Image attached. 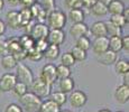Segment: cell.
Wrapping results in <instances>:
<instances>
[{
  "label": "cell",
  "instance_id": "8",
  "mask_svg": "<svg viewBox=\"0 0 129 112\" xmlns=\"http://www.w3.org/2000/svg\"><path fill=\"white\" fill-rule=\"evenodd\" d=\"M17 83V78L14 73H6L0 78V92H10Z\"/></svg>",
  "mask_w": 129,
  "mask_h": 112
},
{
  "label": "cell",
  "instance_id": "53",
  "mask_svg": "<svg viewBox=\"0 0 129 112\" xmlns=\"http://www.w3.org/2000/svg\"><path fill=\"white\" fill-rule=\"evenodd\" d=\"M116 112H122V111H116Z\"/></svg>",
  "mask_w": 129,
  "mask_h": 112
},
{
  "label": "cell",
  "instance_id": "43",
  "mask_svg": "<svg viewBox=\"0 0 129 112\" xmlns=\"http://www.w3.org/2000/svg\"><path fill=\"white\" fill-rule=\"evenodd\" d=\"M35 2L36 0H19V4L23 6V8H30Z\"/></svg>",
  "mask_w": 129,
  "mask_h": 112
},
{
  "label": "cell",
  "instance_id": "7",
  "mask_svg": "<svg viewBox=\"0 0 129 112\" xmlns=\"http://www.w3.org/2000/svg\"><path fill=\"white\" fill-rule=\"evenodd\" d=\"M49 28L48 26H46L45 24L42 22H35L33 29H31L29 36L34 39V41H42V39H46L47 35H48Z\"/></svg>",
  "mask_w": 129,
  "mask_h": 112
},
{
  "label": "cell",
  "instance_id": "2",
  "mask_svg": "<svg viewBox=\"0 0 129 112\" xmlns=\"http://www.w3.org/2000/svg\"><path fill=\"white\" fill-rule=\"evenodd\" d=\"M47 24L49 29H62L66 24V15L62 10L54 9L47 15Z\"/></svg>",
  "mask_w": 129,
  "mask_h": 112
},
{
  "label": "cell",
  "instance_id": "11",
  "mask_svg": "<svg viewBox=\"0 0 129 112\" xmlns=\"http://www.w3.org/2000/svg\"><path fill=\"white\" fill-rule=\"evenodd\" d=\"M115 99L119 104H126L129 101V86L120 84L115 91Z\"/></svg>",
  "mask_w": 129,
  "mask_h": 112
},
{
  "label": "cell",
  "instance_id": "47",
  "mask_svg": "<svg viewBox=\"0 0 129 112\" xmlns=\"http://www.w3.org/2000/svg\"><path fill=\"white\" fill-rule=\"evenodd\" d=\"M122 16L126 19V21L129 22V8H125V10L122 12Z\"/></svg>",
  "mask_w": 129,
  "mask_h": 112
},
{
  "label": "cell",
  "instance_id": "33",
  "mask_svg": "<svg viewBox=\"0 0 129 112\" xmlns=\"http://www.w3.org/2000/svg\"><path fill=\"white\" fill-rule=\"evenodd\" d=\"M110 21L112 22L113 25L118 26L119 28H121V29H122V27H125L126 25H128V22L126 21V19L123 18L122 15H111Z\"/></svg>",
  "mask_w": 129,
  "mask_h": 112
},
{
  "label": "cell",
  "instance_id": "50",
  "mask_svg": "<svg viewBox=\"0 0 129 112\" xmlns=\"http://www.w3.org/2000/svg\"><path fill=\"white\" fill-rule=\"evenodd\" d=\"M4 6H5V1H4V0H0V10H2Z\"/></svg>",
  "mask_w": 129,
  "mask_h": 112
},
{
  "label": "cell",
  "instance_id": "14",
  "mask_svg": "<svg viewBox=\"0 0 129 112\" xmlns=\"http://www.w3.org/2000/svg\"><path fill=\"white\" fill-rule=\"evenodd\" d=\"M98 61L102 65H112L117 62V53L108 49L105 53L98 55Z\"/></svg>",
  "mask_w": 129,
  "mask_h": 112
},
{
  "label": "cell",
  "instance_id": "5",
  "mask_svg": "<svg viewBox=\"0 0 129 112\" xmlns=\"http://www.w3.org/2000/svg\"><path fill=\"white\" fill-rule=\"evenodd\" d=\"M39 79L44 83H46L47 85L52 86L55 83L56 80H57V78H56V66H54L53 64H46V65H44L43 68H42Z\"/></svg>",
  "mask_w": 129,
  "mask_h": 112
},
{
  "label": "cell",
  "instance_id": "48",
  "mask_svg": "<svg viewBox=\"0 0 129 112\" xmlns=\"http://www.w3.org/2000/svg\"><path fill=\"white\" fill-rule=\"evenodd\" d=\"M8 1L9 5H11V6H17V5H19V0H7Z\"/></svg>",
  "mask_w": 129,
  "mask_h": 112
},
{
  "label": "cell",
  "instance_id": "35",
  "mask_svg": "<svg viewBox=\"0 0 129 112\" xmlns=\"http://www.w3.org/2000/svg\"><path fill=\"white\" fill-rule=\"evenodd\" d=\"M61 63H62V65H64L66 67H71L75 64V59L73 58L72 54L69 52V53H64L61 56Z\"/></svg>",
  "mask_w": 129,
  "mask_h": 112
},
{
  "label": "cell",
  "instance_id": "44",
  "mask_svg": "<svg viewBox=\"0 0 129 112\" xmlns=\"http://www.w3.org/2000/svg\"><path fill=\"white\" fill-rule=\"evenodd\" d=\"M95 2H96V0H81V6L90 9Z\"/></svg>",
  "mask_w": 129,
  "mask_h": 112
},
{
  "label": "cell",
  "instance_id": "37",
  "mask_svg": "<svg viewBox=\"0 0 129 112\" xmlns=\"http://www.w3.org/2000/svg\"><path fill=\"white\" fill-rule=\"evenodd\" d=\"M27 57H28L30 61H33V62H38V61H41V59L43 58V54L39 53V52H37L36 49L33 48L31 51L27 52Z\"/></svg>",
  "mask_w": 129,
  "mask_h": 112
},
{
  "label": "cell",
  "instance_id": "19",
  "mask_svg": "<svg viewBox=\"0 0 129 112\" xmlns=\"http://www.w3.org/2000/svg\"><path fill=\"white\" fill-rule=\"evenodd\" d=\"M106 25V30H107V37H121V34H122V29L119 28L118 26L113 25L110 20L109 21H105Z\"/></svg>",
  "mask_w": 129,
  "mask_h": 112
},
{
  "label": "cell",
  "instance_id": "27",
  "mask_svg": "<svg viewBox=\"0 0 129 112\" xmlns=\"http://www.w3.org/2000/svg\"><path fill=\"white\" fill-rule=\"evenodd\" d=\"M49 100L53 101L54 103H56L58 106H62L63 104H65L66 100H68V96L63 92L57 91V92H54V93L49 94Z\"/></svg>",
  "mask_w": 129,
  "mask_h": 112
},
{
  "label": "cell",
  "instance_id": "52",
  "mask_svg": "<svg viewBox=\"0 0 129 112\" xmlns=\"http://www.w3.org/2000/svg\"><path fill=\"white\" fill-rule=\"evenodd\" d=\"M61 112H71L70 110H64V111H61Z\"/></svg>",
  "mask_w": 129,
  "mask_h": 112
},
{
  "label": "cell",
  "instance_id": "1",
  "mask_svg": "<svg viewBox=\"0 0 129 112\" xmlns=\"http://www.w3.org/2000/svg\"><path fill=\"white\" fill-rule=\"evenodd\" d=\"M19 101L27 112H39V108H41L42 102H43L42 99H39L31 92H27L26 94L20 96Z\"/></svg>",
  "mask_w": 129,
  "mask_h": 112
},
{
  "label": "cell",
  "instance_id": "32",
  "mask_svg": "<svg viewBox=\"0 0 129 112\" xmlns=\"http://www.w3.org/2000/svg\"><path fill=\"white\" fill-rule=\"evenodd\" d=\"M12 92H14L18 98H20V96H23L24 94H26L27 92H28V86H27L26 84L21 83V82L17 81V83L15 84L14 89H12Z\"/></svg>",
  "mask_w": 129,
  "mask_h": 112
},
{
  "label": "cell",
  "instance_id": "20",
  "mask_svg": "<svg viewBox=\"0 0 129 112\" xmlns=\"http://www.w3.org/2000/svg\"><path fill=\"white\" fill-rule=\"evenodd\" d=\"M39 112H61V106L51 101L49 99L42 102V105L39 108Z\"/></svg>",
  "mask_w": 129,
  "mask_h": 112
},
{
  "label": "cell",
  "instance_id": "17",
  "mask_svg": "<svg viewBox=\"0 0 129 112\" xmlns=\"http://www.w3.org/2000/svg\"><path fill=\"white\" fill-rule=\"evenodd\" d=\"M125 8L126 7L121 0H112L108 5V12H110L111 15H122Z\"/></svg>",
  "mask_w": 129,
  "mask_h": 112
},
{
  "label": "cell",
  "instance_id": "30",
  "mask_svg": "<svg viewBox=\"0 0 129 112\" xmlns=\"http://www.w3.org/2000/svg\"><path fill=\"white\" fill-rule=\"evenodd\" d=\"M71 75V71H70V67H66L64 65H58L56 66V78L57 80H63L66 78H70Z\"/></svg>",
  "mask_w": 129,
  "mask_h": 112
},
{
  "label": "cell",
  "instance_id": "45",
  "mask_svg": "<svg viewBox=\"0 0 129 112\" xmlns=\"http://www.w3.org/2000/svg\"><path fill=\"white\" fill-rule=\"evenodd\" d=\"M6 27H7L6 26V22L0 19V37L4 36V34L6 33Z\"/></svg>",
  "mask_w": 129,
  "mask_h": 112
},
{
  "label": "cell",
  "instance_id": "12",
  "mask_svg": "<svg viewBox=\"0 0 129 112\" xmlns=\"http://www.w3.org/2000/svg\"><path fill=\"white\" fill-rule=\"evenodd\" d=\"M89 31V27L86 26L84 22H80V24H73L70 28V34L73 38L78 39L82 36H85L86 33Z\"/></svg>",
  "mask_w": 129,
  "mask_h": 112
},
{
  "label": "cell",
  "instance_id": "36",
  "mask_svg": "<svg viewBox=\"0 0 129 112\" xmlns=\"http://www.w3.org/2000/svg\"><path fill=\"white\" fill-rule=\"evenodd\" d=\"M39 5L47 14H49L51 11H53L55 9V1L54 0H41Z\"/></svg>",
  "mask_w": 129,
  "mask_h": 112
},
{
  "label": "cell",
  "instance_id": "16",
  "mask_svg": "<svg viewBox=\"0 0 129 112\" xmlns=\"http://www.w3.org/2000/svg\"><path fill=\"white\" fill-rule=\"evenodd\" d=\"M90 31L95 38H98V37H106L107 36V30H106L105 21L93 22L92 26H91V28H90Z\"/></svg>",
  "mask_w": 129,
  "mask_h": 112
},
{
  "label": "cell",
  "instance_id": "24",
  "mask_svg": "<svg viewBox=\"0 0 129 112\" xmlns=\"http://www.w3.org/2000/svg\"><path fill=\"white\" fill-rule=\"evenodd\" d=\"M19 44H20L21 48L25 52H29L34 48V45H35V41L31 38L29 35H24L19 38Z\"/></svg>",
  "mask_w": 129,
  "mask_h": 112
},
{
  "label": "cell",
  "instance_id": "46",
  "mask_svg": "<svg viewBox=\"0 0 129 112\" xmlns=\"http://www.w3.org/2000/svg\"><path fill=\"white\" fill-rule=\"evenodd\" d=\"M123 85L126 86H129V72L126 74H123Z\"/></svg>",
  "mask_w": 129,
  "mask_h": 112
},
{
  "label": "cell",
  "instance_id": "25",
  "mask_svg": "<svg viewBox=\"0 0 129 112\" xmlns=\"http://www.w3.org/2000/svg\"><path fill=\"white\" fill-rule=\"evenodd\" d=\"M18 62L15 59V57L11 55V54H7V55H4L1 58V65L5 69H11L14 67L17 66Z\"/></svg>",
  "mask_w": 129,
  "mask_h": 112
},
{
  "label": "cell",
  "instance_id": "39",
  "mask_svg": "<svg viewBox=\"0 0 129 112\" xmlns=\"http://www.w3.org/2000/svg\"><path fill=\"white\" fill-rule=\"evenodd\" d=\"M65 1V6L69 9H81V0H64Z\"/></svg>",
  "mask_w": 129,
  "mask_h": 112
},
{
  "label": "cell",
  "instance_id": "31",
  "mask_svg": "<svg viewBox=\"0 0 129 112\" xmlns=\"http://www.w3.org/2000/svg\"><path fill=\"white\" fill-rule=\"evenodd\" d=\"M70 53L72 54L73 58L75 59V62L76 61L82 62V61H84V59L86 58V52L83 51V49H81V48H79V47H76V46H74L73 48L71 49Z\"/></svg>",
  "mask_w": 129,
  "mask_h": 112
},
{
  "label": "cell",
  "instance_id": "34",
  "mask_svg": "<svg viewBox=\"0 0 129 112\" xmlns=\"http://www.w3.org/2000/svg\"><path fill=\"white\" fill-rule=\"evenodd\" d=\"M75 46L86 52V51H88V49L91 47L90 39H89L86 36H82V37H80V38L76 39V45H75Z\"/></svg>",
  "mask_w": 129,
  "mask_h": 112
},
{
  "label": "cell",
  "instance_id": "51",
  "mask_svg": "<svg viewBox=\"0 0 129 112\" xmlns=\"http://www.w3.org/2000/svg\"><path fill=\"white\" fill-rule=\"evenodd\" d=\"M98 112H111L110 110H107V109H101V110H99Z\"/></svg>",
  "mask_w": 129,
  "mask_h": 112
},
{
  "label": "cell",
  "instance_id": "15",
  "mask_svg": "<svg viewBox=\"0 0 129 112\" xmlns=\"http://www.w3.org/2000/svg\"><path fill=\"white\" fill-rule=\"evenodd\" d=\"M6 26L10 27L12 29H17L20 27V21H19V14L16 10H10L6 14Z\"/></svg>",
  "mask_w": 129,
  "mask_h": 112
},
{
  "label": "cell",
  "instance_id": "26",
  "mask_svg": "<svg viewBox=\"0 0 129 112\" xmlns=\"http://www.w3.org/2000/svg\"><path fill=\"white\" fill-rule=\"evenodd\" d=\"M90 9H91V12H92L94 16H96V17L106 16V15L108 14V7H107L106 5L99 2V1H96Z\"/></svg>",
  "mask_w": 129,
  "mask_h": 112
},
{
  "label": "cell",
  "instance_id": "21",
  "mask_svg": "<svg viewBox=\"0 0 129 112\" xmlns=\"http://www.w3.org/2000/svg\"><path fill=\"white\" fill-rule=\"evenodd\" d=\"M69 18L73 24H80L84 21V12L82 9H70Z\"/></svg>",
  "mask_w": 129,
  "mask_h": 112
},
{
  "label": "cell",
  "instance_id": "9",
  "mask_svg": "<svg viewBox=\"0 0 129 112\" xmlns=\"http://www.w3.org/2000/svg\"><path fill=\"white\" fill-rule=\"evenodd\" d=\"M65 41V34L62 29H49L48 35L46 37V42L48 45H55L59 46Z\"/></svg>",
  "mask_w": 129,
  "mask_h": 112
},
{
  "label": "cell",
  "instance_id": "4",
  "mask_svg": "<svg viewBox=\"0 0 129 112\" xmlns=\"http://www.w3.org/2000/svg\"><path fill=\"white\" fill-rule=\"evenodd\" d=\"M29 86H30L31 93H34L35 95H37L39 99H45L47 96H49V94H51L52 86H49V85H47L46 83H44L41 79L34 80L33 83H31Z\"/></svg>",
  "mask_w": 129,
  "mask_h": 112
},
{
  "label": "cell",
  "instance_id": "18",
  "mask_svg": "<svg viewBox=\"0 0 129 112\" xmlns=\"http://www.w3.org/2000/svg\"><path fill=\"white\" fill-rule=\"evenodd\" d=\"M74 80L72 78H66V79H63V80H59V91L63 92V93H71L72 91L74 90Z\"/></svg>",
  "mask_w": 129,
  "mask_h": 112
},
{
  "label": "cell",
  "instance_id": "41",
  "mask_svg": "<svg viewBox=\"0 0 129 112\" xmlns=\"http://www.w3.org/2000/svg\"><path fill=\"white\" fill-rule=\"evenodd\" d=\"M0 53L2 55H7L8 53V43L7 41H0Z\"/></svg>",
  "mask_w": 129,
  "mask_h": 112
},
{
  "label": "cell",
  "instance_id": "40",
  "mask_svg": "<svg viewBox=\"0 0 129 112\" xmlns=\"http://www.w3.org/2000/svg\"><path fill=\"white\" fill-rule=\"evenodd\" d=\"M5 112H23V109L16 103H10L6 106Z\"/></svg>",
  "mask_w": 129,
  "mask_h": 112
},
{
  "label": "cell",
  "instance_id": "22",
  "mask_svg": "<svg viewBox=\"0 0 129 112\" xmlns=\"http://www.w3.org/2000/svg\"><path fill=\"white\" fill-rule=\"evenodd\" d=\"M59 55V46H55V45H48L47 48L44 51L43 57H45L47 59H56Z\"/></svg>",
  "mask_w": 129,
  "mask_h": 112
},
{
  "label": "cell",
  "instance_id": "38",
  "mask_svg": "<svg viewBox=\"0 0 129 112\" xmlns=\"http://www.w3.org/2000/svg\"><path fill=\"white\" fill-rule=\"evenodd\" d=\"M48 46V43L46 42V39H42V41H36L35 42V45H34V49H36L37 52L43 54L44 51L47 48Z\"/></svg>",
  "mask_w": 129,
  "mask_h": 112
},
{
  "label": "cell",
  "instance_id": "13",
  "mask_svg": "<svg viewBox=\"0 0 129 112\" xmlns=\"http://www.w3.org/2000/svg\"><path fill=\"white\" fill-rule=\"evenodd\" d=\"M29 10L31 12V16H33L34 20L36 19V20H38V22H42V24H43V21L45 20L47 15H48L43 8H42L41 5H39L38 2H35V4L29 8Z\"/></svg>",
  "mask_w": 129,
  "mask_h": 112
},
{
  "label": "cell",
  "instance_id": "29",
  "mask_svg": "<svg viewBox=\"0 0 129 112\" xmlns=\"http://www.w3.org/2000/svg\"><path fill=\"white\" fill-rule=\"evenodd\" d=\"M109 49L112 51V52H115V53L120 52L121 49H122L121 37H110V38H109Z\"/></svg>",
  "mask_w": 129,
  "mask_h": 112
},
{
  "label": "cell",
  "instance_id": "28",
  "mask_svg": "<svg viewBox=\"0 0 129 112\" xmlns=\"http://www.w3.org/2000/svg\"><path fill=\"white\" fill-rule=\"evenodd\" d=\"M115 69L117 74L123 75L129 72V62L126 59H119L115 63Z\"/></svg>",
  "mask_w": 129,
  "mask_h": 112
},
{
  "label": "cell",
  "instance_id": "49",
  "mask_svg": "<svg viewBox=\"0 0 129 112\" xmlns=\"http://www.w3.org/2000/svg\"><path fill=\"white\" fill-rule=\"evenodd\" d=\"M96 1H99V2H101V4H103V5H106L107 7H108V5L110 4L112 0H96Z\"/></svg>",
  "mask_w": 129,
  "mask_h": 112
},
{
  "label": "cell",
  "instance_id": "42",
  "mask_svg": "<svg viewBox=\"0 0 129 112\" xmlns=\"http://www.w3.org/2000/svg\"><path fill=\"white\" fill-rule=\"evenodd\" d=\"M121 44H122V49H125L126 52H129V36H123L121 37Z\"/></svg>",
  "mask_w": 129,
  "mask_h": 112
},
{
  "label": "cell",
  "instance_id": "10",
  "mask_svg": "<svg viewBox=\"0 0 129 112\" xmlns=\"http://www.w3.org/2000/svg\"><path fill=\"white\" fill-rule=\"evenodd\" d=\"M109 49V38L108 37H98L92 43V51L96 55L105 53Z\"/></svg>",
  "mask_w": 129,
  "mask_h": 112
},
{
  "label": "cell",
  "instance_id": "23",
  "mask_svg": "<svg viewBox=\"0 0 129 112\" xmlns=\"http://www.w3.org/2000/svg\"><path fill=\"white\" fill-rule=\"evenodd\" d=\"M19 14V21H20V27H25L26 25H28L33 19L31 12L29 10V8H23L20 11H18Z\"/></svg>",
  "mask_w": 129,
  "mask_h": 112
},
{
  "label": "cell",
  "instance_id": "6",
  "mask_svg": "<svg viewBox=\"0 0 129 112\" xmlns=\"http://www.w3.org/2000/svg\"><path fill=\"white\" fill-rule=\"evenodd\" d=\"M69 101H70L71 106L75 109H80L82 106L85 105L86 101H88V98H86V94L82 91H72L70 96H69Z\"/></svg>",
  "mask_w": 129,
  "mask_h": 112
},
{
  "label": "cell",
  "instance_id": "3",
  "mask_svg": "<svg viewBox=\"0 0 129 112\" xmlns=\"http://www.w3.org/2000/svg\"><path fill=\"white\" fill-rule=\"evenodd\" d=\"M15 75H16V78H17V81L26 84L27 86L30 85V84L33 83V81L35 80L34 79V74H33V72H31V69L23 63L17 64L16 74H15Z\"/></svg>",
  "mask_w": 129,
  "mask_h": 112
}]
</instances>
